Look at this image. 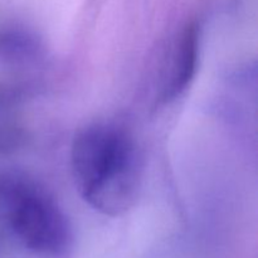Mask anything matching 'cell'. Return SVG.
<instances>
[{
  "instance_id": "4",
  "label": "cell",
  "mask_w": 258,
  "mask_h": 258,
  "mask_svg": "<svg viewBox=\"0 0 258 258\" xmlns=\"http://www.w3.org/2000/svg\"><path fill=\"white\" fill-rule=\"evenodd\" d=\"M0 49L12 55L29 54L34 49V44L32 38L23 34V32L12 30L0 35Z\"/></svg>"
},
{
  "instance_id": "3",
  "label": "cell",
  "mask_w": 258,
  "mask_h": 258,
  "mask_svg": "<svg viewBox=\"0 0 258 258\" xmlns=\"http://www.w3.org/2000/svg\"><path fill=\"white\" fill-rule=\"evenodd\" d=\"M199 39L197 23L186 24L176 37L164 87V98L166 101L180 96L194 80L199 60Z\"/></svg>"
},
{
  "instance_id": "1",
  "label": "cell",
  "mask_w": 258,
  "mask_h": 258,
  "mask_svg": "<svg viewBox=\"0 0 258 258\" xmlns=\"http://www.w3.org/2000/svg\"><path fill=\"white\" fill-rule=\"evenodd\" d=\"M71 166L78 193L95 211L117 217L135 206L143 163L138 144L125 127L96 122L78 131Z\"/></svg>"
},
{
  "instance_id": "2",
  "label": "cell",
  "mask_w": 258,
  "mask_h": 258,
  "mask_svg": "<svg viewBox=\"0 0 258 258\" xmlns=\"http://www.w3.org/2000/svg\"><path fill=\"white\" fill-rule=\"evenodd\" d=\"M0 198L13 233L39 258H71L76 239L72 224L54 197L22 175L0 178Z\"/></svg>"
}]
</instances>
